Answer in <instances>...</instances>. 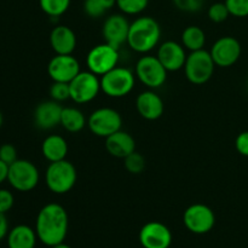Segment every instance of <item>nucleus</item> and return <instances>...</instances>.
<instances>
[{
	"label": "nucleus",
	"instance_id": "obj_22",
	"mask_svg": "<svg viewBox=\"0 0 248 248\" xmlns=\"http://www.w3.org/2000/svg\"><path fill=\"white\" fill-rule=\"evenodd\" d=\"M41 153L48 162L64 160L68 154V143L62 136L50 135L43 140Z\"/></svg>",
	"mask_w": 248,
	"mask_h": 248
},
{
	"label": "nucleus",
	"instance_id": "obj_8",
	"mask_svg": "<svg viewBox=\"0 0 248 248\" xmlns=\"http://www.w3.org/2000/svg\"><path fill=\"white\" fill-rule=\"evenodd\" d=\"M123 118L120 113L113 108H98L90 114L87 127L97 137L107 138L121 130Z\"/></svg>",
	"mask_w": 248,
	"mask_h": 248
},
{
	"label": "nucleus",
	"instance_id": "obj_36",
	"mask_svg": "<svg viewBox=\"0 0 248 248\" xmlns=\"http://www.w3.org/2000/svg\"><path fill=\"white\" fill-rule=\"evenodd\" d=\"M9 234V222L6 219V216L0 212V241L7 236Z\"/></svg>",
	"mask_w": 248,
	"mask_h": 248
},
{
	"label": "nucleus",
	"instance_id": "obj_7",
	"mask_svg": "<svg viewBox=\"0 0 248 248\" xmlns=\"http://www.w3.org/2000/svg\"><path fill=\"white\" fill-rule=\"evenodd\" d=\"M136 77L144 86L156 90L164 86L167 80V70L156 56L144 55L136 63Z\"/></svg>",
	"mask_w": 248,
	"mask_h": 248
},
{
	"label": "nucleus",
	"instance_id": "obj_25",
	"mask_svg": "<svg viewBox=\"0 0 248 248\" xmlns=\"http://www.w3.org/2000/svg\"><path fill=\"white\" fill-rule=\"evenodd\" d=\"M116 5V0H85L84 11L91 18H101Z\"/></svg>",
	"mask_w": 248,
	"mask_h": 248
},
{
	"label": "nucleus",
	"instance_id": "obj_26",
	"mask_svg": "<svg viewBox=\"0 0 248 248\" xmlns=\"http://www.w3.org/2000/svg\"><path fill=\"white\" fill-rule=\"evenodd\" d=\"M72 0H39L41 10L52 18L62 16L68 11Z\"/></svg>",
	"mask_w": 248,
	"mask_h": 248
},
{
	"label": "nucleus",
	"instance_id": "obj_3",
	"mask_svg": "<svg viewBox=\"0 0 248 248\" xmlns=\"http://www.w3.org/2000/svg\"><path fill=\"white\" fill-rule=\"evenodd\" d=\"M78 172L74 165L67 159L50 162L45 172V183L48 190L57 195L67 194L77 184Z\"/></svg>",
	"mask_w": 248,
	"mask_h": 248
},
{
	"label": "nucleus",
	"instance_id": "obj_1",
	"mask_svg": "<svg viewBox=\"0 0 248 248\" xmlns=\"http://www.w3.org/2000/svg\"><path fill=\"white\" fill-rule=\"evenodd\" d=\"M69 227V217L62 205L56 202L47 203L38 213L35 232L44 245L53 247L64 242Z\"/></svg>",
	"mask_w": 248,
	"mask_h": 248
},
{
	"label": "nucleus",
	"instance_id": "obj_24",
	"mask_svg": "<svg viewBox=\"0 0 248 248\" xmlns=\"http://www.w3.org/2000/svg\"><path fill=\"white\" fill-rule=\"evenodd\" d=\"M206 44V34L200 27L189 26L182 33V45L186 50L193 51L202 50Z\"/></svg>",
	"mask_w": 248,
	"mask_h": 248
},
{
	"label": "nucleus",
	"instance_id": "obj_16",
	"mask_svg": "<svg viewBox=\"0 0 248 248\" xmlns=\"http://www.w3.org/2000/svg\"><path fill=\"white\" fill-rule=\"evenodd\" d=\"M156 57L166 68L167 72H178L182 68H184L188 55L186 52V47L182 44L167 40L160 44Z\"/></svg>",
	"mask_w": 248,
	"mask_h": 248
},
{
	"label": "nucleus",
	"instance_id": "obj_15",
	"mask_svg": "<svg viewBox=\"0 0 248 248\" xmlns=\"http://www.w3.org/2000/svg\"><path fill=\"white\" fill-rule=\"evenodd\" d=\"M143 248H169L172 244V232L164 223L149 222L140 232Z\"/></svg>",
	"mask_w": 248,
	"mask_h": 248
},
{
	"label": "nucleus",
	"instance_id": "obj_23",
	"mask_svg": "<svg viewBox=\"0 0 248 248\" xmlns=\"http://www.w3.org/2000/svg\"><path fill=\"white\" fill-rule=\"evenodd\" d=\"M87 125V120L84 113L75 107L63 108L61 115V126L70 133H78L84 130Z\"/></svg>",
	"mask_w": 248,
	"mask_h": 248
},
{
	"label": "nucleus",
	"instance_id": "obj_32",
	"mask_svg": "<svg viewBox=\"0 0 248 248\" xmlns=\"http://www.w3.org/2000/svg\"><path fill=\"white\" fill-rule=\"evenodd\" d=\"M174 6L183 12H198L202 9L205 0H172Z\"/></svg>",
	"mask_w": 248,
	"mask_h": 248
},
{
	"label": "nucleus",
	"instance_id": "obj_39",
	"mask_svg": "<svg viewBox=\"0 0 248 248\" xmlns=\"http://www.w3.org/2000/svg\"><path fill=\"white\" fill-rule=\"evenodd\" d=\"M2 123H4V118H2V114L1 111H0V127L2 126Z\"/></svg>",
	"mask_w": 248,
	"mask_h": 248
},
{
	"label": "nucleus",
	"instance_id": "obj_37",
	"mask_svg": "<svg viewBox=\"0 0 248 248\" xmlns=\"http://www.w3.org/2000/svg\"><path fill=\"white\" fill-rule=\"evenodd\" d=\"M7 176H9V165L0 160V184L7 181Z\"/></svg>",
	"mask_w": 248,
	"mask_h": 248
},
{
	"label": "nucleus",
	"instance_id": "obj_35",
	"mask_svg": "<svg viewBox=\"0 0 248 248\" xmlns=\"http://www.w3.org/2000/svg\"><path fill=\"white\" fill-rule=\"evenodd\" d=\"M235 148L239 154L248 157V131H244L237 136L235 140Z\"/></svg>",
	"mask_w": 248,
	"mask_h": 248
},
{
	"label": "nucleus",
	"instance_id": "obj_33",
	"mask_svg": "<svg viewBox=\"0 0 248 248\" xmlns=\"http://www.w3.org/2000/svg\"><path fill=\"white\" fill-rule=\"evenodd\" d=\"M17 159H18V157H17V150L14 145L6 143V144H2L1 147H0V160H1V161H4L5 164H7L10 166V165L14 164Z\"/></svg>",
	"mask_w": 248,
	"mask_h": 248
},
{
	"label": "nucleus",
	"instance_id": "obj_6",
	"mask_svg": "<svg viewBox=\"0 0 248 248\" xmlns=\"http://www.w3.org/2000/svg\"><path fill=\"white\" fill-rule=\"evenodd\" d=\"M39 179L40 174L38 167L29 160L17 159L9 166L7 181L15 190L22 193L31 191L39 184Z\"/></svg>",
	"mask_w": 248,
	"mask_h": 248
},
{
	"label": "nucleus",
	"instance_id": "obj_30",
	"mask_svg": "<svg viewBox=\"0 0 248 248\" xmlns=\"http://www.w3.org/2000/svg\"><path fill=\"white\" fill-rule=\"evenodd\" d=\"M50 97L51 99L58 102V103L67 101V99H70L69 84H67V82L53 81L50 87Z\"/></svg>",
	"mask_w": 248,
	"mask_h": 248
},
{
	"label": "nucleus",
	"instance_id": "obj_28",
	"mask_svg": "<svg viewBox=\"0 0 248 248\" xmlns=\"http://www.w3.org/2000/svg\"><path fill=\"white\" fill-rule=\"evenodd\" d=\"M124 165H125L127 172L132 174H140L145 169V159L140 153H137L135 150L124 159Z\"/></svg>",
	"mask_w": 248,
	"mask_h": 248
},
{
	"label": "nucleus",
	"instance_id": "obj_2",
	"mask_svg": "<svg viewBox=\"0 0 248 248\" xmlns=\"http://www.w3.org/2000/svg\"><path fill=\"white\" fill-rule=\"evenodd\" d=\"M161 38V27L150 16L136 18L130 24L127 45L135 52L148 53L156 47Z\"/></svg>",
	"mask_w": 248,
	"mask_h": 248
},
{
	"label": "nucleus",
	"instance_id": "obj_38",
	"mask_svg": "<svg viewBox=\"0 0 248 248\" xmlns=\"http://www.w3.org/2000/svg\"><path fill=\"white\" fill-rule=\"evenodd\" d=\"M51 248H72V247L68 246V245H65L64 242H62V244H58V245H56V246H53Z\"/></svg>",
	"mask_w": 248,
	"mask_h": 248
},
{
	"label": "nucleus",
	"instance_id": "obj_9",
	"mask_svg": "<svg viewBox=\"0 0 248 248\" xmlns=\"http://www.w3.org/2000/svg\"><path fill=\"white\" fill-rule=\"evenodd\" d=\"M120 61L119 48L103 43L96 45L89 51L86 56V64L90 72L102 77L106 73L110 72L115 67H118Z\"/></svg>",
	"mask_w": 248,
	"mask_h": 248
},
{
	"label": "nucleus",
	"instance_id": "obj_14",
	"mask_svg": "<svg viewBox=\"0 0 248 248\" xmlns=\"http://www.w3.org/2000/svg\"><path fill=\"white\" fill-rule=\"evenodd\" d=\"M80 72L79 61L73 55H56L47 64V74L52 81L69 84Z\"/></svg>",
	"mask_w": 248,
	"mask_h": 248
},
{
	"label": "nucleus",
	"instance_id": "obj_20",
	"mask_svg": "<svg viewBox=\"0 0 248 248\" xmlns=\"http://www.w3.org/2000/svg\"><path fill=\"white\" fill-rule=\"evenodd\" d=\"M106 149L111 156L125 159L136 150V140L130 133L120 130L106 138Z\"/></svg>",
	"mask_w": 248,
	"mask_h": 248
},
{
	"label": "nucleus",
	"instance_id": "obj_27",
	"mask_svg": "<svg viewBox=\"0 0 248 248\" xmlns=\"http://www.w3.org/2000/svg\"><path fill=\"white\" fill-rule=\"evenodd\" d=\"M149 0H116V6L124 15H140L148 7Z\"/></svg>",
	"mask_w": 248,
	"mask_h": 248
},
{
	"label": "nucleus",
	"instance_id": "obj_4",
	"mask_svg": "<svg viewBox=\"0 0 248 248\" xmlns=\"http://www.w3.org/2000/svg\"><path fill=\"white\" fill-rule=\"evenodd\" d=\"M136 75L126 67H115L101 77V89L106 96L123 98L135 89Z\"/></svg>",
	"mask_w": 248,
	"mask_h": 248
},
{
	"label": "nucleus",
	"instance_id": "obj_12",
	"mask_svg": "<svg viewBox=\"0 0 248 248\" xmlns=\"http://www.w3.org/2000/svg\"><path fill=\"white\" fill-rule=\"evenodd\" d=\"M211 56L216 63V67L229 68L234 65L241 57V44L234 36H222L212 45Z\"/></svg>",
	"mask_w": 248,
	"mask_h": 248
},
{
	"label": "nucleus",
	"instance_id": "obj_19",
	"mask_svg": "<svg viewBox=\"0 0 248 248\" xmlns=\"http://www.w3.org/2000/svg\"><path fill=\"white\" fill-rule=\"evenodd\" d=\"M50 45L56 55H73L77 47V35L68 26L58 24L50 33Z\"/></svg>",
	"mask_w": 248,
	"mask_h": 248
},
{
	"label": "nucleus",
	"instance_id": "obj_29",
	"mask_svg": "<svg viewBox=\"0 0 248 248\" xmlns=\"http://www.w3.org/2000/svg\"><path fill=\"white\" fill-rule=\"evenodd\" d=\"M207 16L215 23H222V22L227 21L230 14L225 2H215L208 7Z\"/></svg>",
	"mask_w": 248,
	"mask_h": 248
},
{
	"label": "nucleus",
	"instance_id": "obj_34",
	"mask_svg": "<svg viewBox=\"0 0 248 248\" xmlns=\"http://www.w3.org/2000/svg\"><path fill=\"white\" fill-rule=\"evenodd\" d=\"M15 198L14 194L7 189H0V212L7 213L14 207Z\"/></svg>",
	"mask_w": 248,
	"mask_h": 248
},
{
	"label": "nucleus",
	"instance_id": "obj_13",
	"mask_svg": "<svg viewBox=\"0 0 248 248\" xmlns=\"http://www.w3.org/2000/svg\"><path fill=\"white\" fill-rule=\"evenodd\" d=\"M130 22L124 14H113L107 17L102 27V35L104 43L120 48L121 45L127 43Z\"/></svg>",
	"mask_w": 248,
	"mask_h": 248
},
{
	"label": "nucleus",
	"instance_id": "obj_10",
	"mask_svg": "<svg viewBox=\"0 0 248 248\" xmlns=\"http://www.w3.org/2000/svg\"><path fill=\"white\" fill-rule=\"evenodd\" d=\"M69 91L70 99L77 104L90 103L102 91L101 79L90 70L80 72L69 82Z\"/></svg>",
	"mask_w": 248,
	"mask_h": 248
},
{
	"label": "nucleus",
	"instance_id": "obj_11",
	"mask_svg": "<svg viewBox=\"0 0 248 248\" xmlns=\"http://www.w3.org/2000/svg\"><path fill=\"white\" fill-rule=\"evenodd\" d=\"M183 223L193 234H207L215 227L216 215L212 208L205 203H193L184 211Z\"/></svg>",
	"mask_w": 248,
	"mask_h": 248
},
{
	"label": "nucleus",
	"instance_id": "obj_31",
	"mask_svg": "<svg viewBox=\"0 0 248 248\" xmlns=\"http://www.w3.org/2000/svg\"><path fill=\"white\" fill-rule=\"evenodd\" d=\"M229 14L234 17L248 16V0H225Z\"/></svg>",
	"mask_w": 248,
	"mask_h": 248
},
{
	"label": "nucleus",
	"instance_id": "obj_5",
	"mask_svg": "<svg viewBox=\"0 0 248 248\" xmlns=\"http://www.w3.org/2000/svg\"><path fill=\"white\" fill-rule=\"evenodd\" d=\"M215 68L216 63L211 52L202 48L189 53L184 64V73L191 84L203 85L210 81L215 73Z\"/></svg>",
	"mask_w": 248,
	"mask_h": 248
},
{
	"label": "nucleus",
	"instance_id": "obj_17",
	"mask_svg": "<svg viewBox=\"0 0 248 248\" xmlns=\"http://www.w3.org/2000/svg\"><path fill=\"white\" fill-rule=\"evenodd\" d=\"M62 110L63 107L53 99L41 102L34 110V124L40 130H52L56 126L61 125Z\"/></svg>",
	"mask_w": 248,
	"mask_h": 248
},
{
	"label": "nucleus",
	"instance_id": "obj_18",
	"mask_svg": "<svg viewBox=\"0 0 248 248\" xmlns=\"http://www.w3.org/2000/svg\"><path fill=\"white\" fill-rule=\"evenodd\" d=\"M136 108L143 119L149 121L161 118L165 110V104L161 97L154 90L140 92L136 99Z\"/></svg>",
	"mask_w": 248,
	"mask_h": 248
},
{
	"label": "nucleus",
	"instance_id": "obj_21",
	"mask_svg": "<svg viewBox=\"0 0 248 248\" xmlns=\"http://www.w3.org/2000/svg\"><path fill=\"white\" fill-rule=\"evenodd\" d=\"M35 230L26 224H19L12 228L7 234V247L9 248H35Z\"/></svg>",
	"mask_w": 248,
	"mask_h": 248
}]
</instances>
